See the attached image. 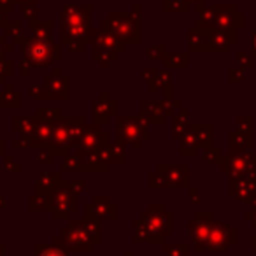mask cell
I'll list each match as a JSON object with an SVG mask.
<instances>
[{
    "label": "cell",
    "instance_id": "cell-1",
    "mask_svg": "<svg viewBox=\"0 0 256 256\" xmlns=\"http://www.w3.org/2000/svg\"><path fill=\"white\" fill-rule=\"evenodd\" d=\"M252 46H254V56H256V36H254V40H252Z\"/></svg>",
    "mask_w": 256,
    "mask_h": 256
}]
</instances>
